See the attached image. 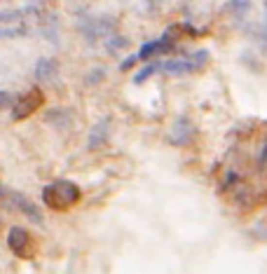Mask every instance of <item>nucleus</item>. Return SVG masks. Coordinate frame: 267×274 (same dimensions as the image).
<instances>
[{
    "label": "nucleus",
    "instance_id": "6e6552de",
    "mask_svg": "<svg viewBox=\"0 0 267 274\" xmlns=\"http://www.w3.org/2000/svg\"><path fill=\"white\" fill-rule=\"evenodd\" d=\"M162 45H167V40H155V42H146V45H143V50L138 52V59H148V56H152L155 52L164 50Z\"/></svg>",
    "mask_w": 267,
    "mask_h": 274
},
{
    "label": "nucleus",
    "instance_id": "9d476101",
    "mask_svg": "<svg viewBox=\"0 0 267 274\" xmlns=\"http://www.w3.org/2000/svg\"><path fill=\"white\" fill-rule=\"evenodd\" d=\"M21 33H26V31H24V28H14V26H2L0 28V40L14 38V35H21Z\"/></svg>",
    "mask_w": 267,
    "mask_h": 274
},
{
    "label": "nucleus",
    "instance_id": "f257e3e1",
    "mask_svg": "<svg viewBox=\"0 0 267 274\" xmlns=\"http://www.w3.org/2000/svg\"><path fill=\"white\" fill-rule=\"evenodd\" d=\"M42 197H45V204L54 211H66L70 209L73 204L80 202V188L70 181H54L50 183L45 190H42Z\"/></svg>",
    "mask_w": 267,
    "mask_h": 274
},
{
    "label": "nucleus",
    "instance_id": "7ed1b4c3",
    "mask_svg": "<svg viewBox=\"0 0 267 274\" xmlns=\"http://www.w3.org/2000/svg\"><path fill=\"white\" fill-rule=\"evenodd\" d=\"M206 59V54L201 52L197 56H190V59H171V61H167V64H162L164 68V73H169V75H183V73H190V70H195L200 61Z\"/></svg>",
    "mask_w": 267,
    "mask_h": 274
},
{
    "label": "nucleus",
    "instance_id": "1a4fd4ad",
    "mask_svg": "<svg viewBox=\"0 0 267 274\" xmlns=\"http://www.w3.org/2000/svg\"><path fill=\"white\" fill-rule=\"evenodd\" d=\"M19 19H21V12H17V10L0 12V24H14V21H19Z\"/></svg>",
    "mask_w": 267,
    "mask_h": 274
},
{
    "label": "nucleus",
    "instance_id": "20e7f679",
    "mask_svg": "<svg viewBox=\"0 0 267 274\" xmlns=\"http://www.w3.org/2000/svg\"><path fill=\"white\" fill-rule=\"evenodd\" d=\"M7 246L12 248L14 253H19V256H28V251L33 246V239H31V235L24 227H12L10 235H7Z\"/></svg>",
    "mask_w": 267,
    "mask_h": 274
},
{
    "label": "nucleus",
    "instance_id": "f8f14e48",
    "mask_svg": "<svg viewBox=\"0 0 267 274\" xmlns=\"http://www.w3.org/2000/svg\"><path fill=\"white\" fill-rule=\"evenodd\" d=\"M14 103V96L10 91H0V110H5V108H10Z\"/></svg>",
    "mask_w": 267,
    "mask_h": 274
},
{
    "label": "nucleus",
    "instance_id": "4468645a",
    "mask_svg": "<svg viewBox=\"0 0 267 274\" xmlns=\"http://www.w3.org/2000/svg\"><path fill=\"white\" fill-rule=\"evenodd\" d=\"M0 195H2V188H0Z\"/></svg>",
    "mask_w": 267,
    "mask_h": 274
},
{
    "label": "nucleus",
    "instance_id": "9b49d317",
    "mask_svg": "<svg viewBox=\"0 0 267 274\" xmlns=\"http://www.w3.org/2000/svg\"><path fill=\"white\" fill-rule=\"evenodd\" d=\"M157 66H160V64H150V66H146V68H143V70H141V73H138V75L134 78V82H143L146 78H150V75H152V73L157 70Z\"/></svg>",
    "mask_w": 267,
    "mask_h": 274
},
{
    "label": "nucleus",
    "instance_id": "ddd939ff",
    "mask_svg": "<svg viewBox=\"0 0 267 274\" xmlns=\"http://www.w3.org/2000/svg\"><path fill=\"white\" fill-rule=\"evenodd\" d=\"M232 7H234V12L241 14L246 7H249V0H232Z\"/></svg>",
    "mask_w": 267,
    "mask_h": 274
},
{
    "label": "nucleus",
    "instance_id": "0eeeda50",
    "mask_svg": "<svg viewBox=\"0 0 267 274\" xmlns=\"http://www.w3.org/2000/svg\"><path fill=\"white\" fill-rule=\"evenodd\" d=\"M103 138H106V120H103V122H99V124L94 127V131L89 134V145L96 148L99 143H103Z\"/></svg>",
    "mask_w": 267,
    "mask_h": 274
},
{
    "label": "nucleus",
    "instance_id": "f03ea898",
    "mask_svg": "<svg viewBox=\"0 0 267 274\" xmlns=\"http://www.w3.org/2000/svg\"><path fill=\"white\" fill-rule=\"evenodd\" d=\"M45 101V96H42L40 89H28L26 94H21L19 99H14L12 103V118L14 120H26L28 115H33L38 108H40V103Z\"/></svg>",
    "mask_w": 267,
    "mask_h": 274
},
{
    "label": "nucleus",
    "instance_id": "423d86ee",
    "mask_svg": "<svg viewBox=\"0 0 267 274\" xmlns=\"http://www.w3.org/2000/svg\"><path fill=\"white\" fill-rule=\"evenodd\" d=\"M54 73H56V61H52V59H42L40 64L35 66V80H40V82L50 80Z\"/></svg>",
    "mask_w": 267,
    "mask_h": 274
},
{
    "label": "nucleus",
    "instance_id": "39448f33",
    "mask_svg": "<svg viewBox=\"0 0 267 274\" xmlns=\"http://www.w3.org/2000/svg\"><path fill=\"white\" fill-rule=\"evenodd\" d=\"M12 206H17V209L21 211L26 218H31V221H35V223H42V213H40V209L28 199V197H24V195H12Z\"/></svg>",
    "mask_w": 267,
    "mask_h": 274
}]
</instances>
